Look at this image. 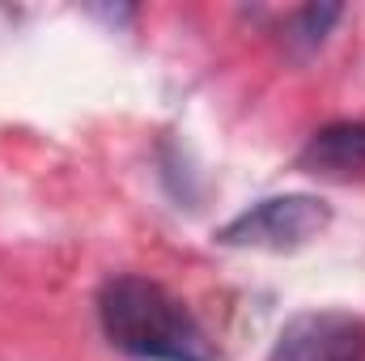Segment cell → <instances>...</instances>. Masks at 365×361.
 Returning <instances> with one entry per match:
<instances>
[{"label":"cell","instance_id":"obj_1","mask_svg":"<svg viewBox=\"0 0 365 361\" xmlns=\"http://www.w3.org/2000/svg\"><path fill=\"white\" fill-rule=\"evenodd\" d=\"M106 340L136 361H217L212 340L166 285L149 276H115L98 293Z\"/></svg>","mask_w":365,"mask_h":361},{"label":"cell","instance_id":"obj_2","mask_svg":"<svg viewBox=\"0 0 365 361\" xmlns=\"http://www.w3.org/2000/svg\"><path fill=\"white\" fill-rule=\"evenodd\" d=\"M331 225V204L323 195L310 191H289V195H268L251 208H242L234 221H225L217 230L221 247L234 251H297L306 243H314L323 230Z\"/></svg>","mask_w":365,"mask_h":361},{"label":"cell","instance_id":"obj_3","mask_svg":"<svg viewBox=\"0 0 365 361\" xmlns=\"http://www.w3.org/2000/svg\"><path fill=\"white\" fill-rule=\"evenodd\" d=\"M268 361H365V319L353 310H302L280 327Z\"/></svg>","mask_w":365,"mask_h":361},{"label":"cell","instance_id":"obj_4","mask_svg":"<svg viewBox=\"0 0 365 361\" xmlns=\"http://www.w3.org/2000/svg\"><path fill=\"white\" fill-rule=\"evenodd\" d=\"M297 171L314 179H365V123L361 119H340L319 128L306 149L297 153Z\"/></svg>","mask_w":365,"mask_h":361},{"label":"cell","instance_id":"obj_5","mask_svg":"<svg viewBox=\"0 0 365 361\" xmlns=\"http://www.w3.org/2000/svg\"><path fill=\"white\" fill-rule=\"evenodd\" d=\"M336 17H340V4H310V9H297V13L289 17V26H284V43H289L297 56H306V51H314V47L327 39V30L336 26Z\"/></svg>","mask_w":365,"mask_h":361}]
</instances>
